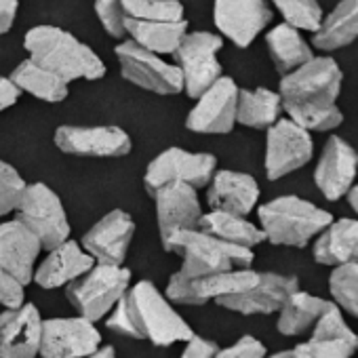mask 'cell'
<instances>
[{"instance_id": "1", "label": "cell", "mask_w": 358, "mask_h": 358, "mask_svg": "<svg viewBox=\"0 0 358 358\" xmlns=\"http://www.w3.org/2000/svg\"><path fill=\"white\" fill-rule=\"evenodd\" d=\"M341 70L331 57H312L280 80V101L289 118L308 131H331L343 114L335 106L341 91Z\"/></svg>"}, {"instance_id": "2", "label": "cell", "mask_w": 358, "mask_h": 358, "mask_svg": "<svg viewBox=\"0 0 358 358\" xmlns=\"http://www.w3.org/2000/svg\"><path fill=\"white\" fill-rule=\"evenodd\" d=\"M106 324L114 333L145 339L156 348L186 343L194 335L192 327L173 308V301H169L150 280L131 285L124 297L108 314Z\"/></svg>"}, {"instance_id": "3", "label": "cell", "mask_w": 358, "mask_h": 358, "mask_svg": "<svg viewBox=\"0 0 358 358\" xmlns=\"http://www.w3.org/2000/svg\"><path fill=\"white\" fill-rule=\"evenodd\" d=\"M24 47L30 53V59L55 72L68 85L78 78L97 80L106 76V66L93 49L62 28L36 26L28 30Z\"/></svg>"}, {"instance_id": "4", "label": "cell", "mask_w": 358, "mask_h": 358, "mask_svg": "<svg viewBox=\"0 0 358 358\" xmlns=\"http://www.w3.org/2000/svg\"><path fill=\"white\" fill-rule=\"evenodd\" d=\"M162 247L164 251L182 257V268L177 274L184 278H196L234 268H251L255 259L253 249L226 243L213 234L203 232L201 228L177 232Z\"/></svg>"}, {"instance_id": "5", "label": "cell", "mask_w": 358, "mask_h": 358, "mask_svg": "<svg viewBox=\"0 0 358 358\" xmlns=\"http://www.w3.org/2000/svg\"><path fill=\"white\" fill-rule=\"evenodd\" d=\"M257 215L266 241H270L272 245L297 249H303L333 222V215L329 211H322L316 205L297 196L274 199L262 205Z\"/></svg>"}, {"instance_id": "6", "label": "cell", "mask_w": 358, "mask_h": 358, "mask_svg": "<svg viewBox=\"0 0 358 358\" xmlns=\"http://www.w3.org/2000/svg\"><path fill=\"white\" fill-rule=\"evenodd\" d=\"M131 287V270L95 262L89 272L68 285L66 297L80 316L91 322L106 318Z\"/></svg>"}, {"instance_id": "7", "label": "cell", "mask_w": 358, "mask_h": 358, "mask_svg": "<svg viewBox=\"0 0 358 358\" xmlns=\"http://www.w3.org/2000/svg\"><path fill=\"white\" fill-rule=\"evenodd\" d=\"M17 220L26 224L41 241L43 249L51 251L70 238V222L59 196L45 184L26 186L17 205Z\"/></svg>"}, {"instance_id": "8", "label": "cell", "mask_w": 358, "mask_h": 358, "mask_svg": "<svg viewBox=\"0 0 358 358\" xmlns=\"http://www.w3.org/2000/svg\"><path fill=\"white\" fill-rule=\"evenodd\" d=\"M222 47V36H215L211 32H186V36L175 49L173 55L184 78V91L190 97L196 99L222 76L224 68L217 59V51Z\"/></svg>"}, {"instance_id": "9", "label": "cell", "mask_w": 358, "mask_h": 358, "mask_svg": "<svg viewBox=\"0 0 358 358\" xmlns=\"http://www.w3.org/2000/svg\"><path fill=\"white\" fill-rule=\"evenodd\" d=\"M259 280V272L251 268H234L224 272H213L196 278H184L177 272L169 278L166 285V299L182 306H203L209 301H215L220 297L241 293L249 287H253Z\"/></svg>"}, {"instance_id": "10", "label": "cell", "mask_w": 358, "mask_h": 358, "mask_svg": "<svg viewBox=\"0 0 358 358\" xmlns=\"http://www.w3.org/2000/svg\"><path fill=\"white\" fill-rule=\"evenodd\" d=\"M215 166L217 160L213 154H194L182 148H169L148 164L143 184L150 194L173 182H182L192 188H205L211 182Z\"/></svg>"}, {"instance_id": "11", "label": "cell", "mask_w": 358, "mask_h": 358, "mask_svg": "<svg viewBox=\"0 0 358 358\" xmlns=\"http://www.w3.org/2000/svg\"><path fill=\"white\" fill-rule=\"evenodd\" d=\"M116 57L122 68V76L158 95H175L184 91V78L177 66H171L160 59V55L145 51L133 41H124L116 47Z\"/></svg>"}, {"instance_id": "12", "label": "cell", "mask_w": 358, "mask_h": 358, "mask_svg": "<svg viewBox=\"0 0 358 358\" xmlns=\"http://www.w3.org/2000/svg\"><path fill=\"white\" fill-rule=\"evenodd\" d=\"M314 143L310 131L293 122L291 118H278L268 127L266 139V175L268 179H280L306 162H310Z\"/></svg>"}, {"instance_id": "13", "label": "cell", "mask_w": 358, "mask_h": 358, "mask_svg": "<svg viewBox=\"0 0 358 358\" xmlns=\"http://www.w3.org/2000/svg\"><path fill=\"white\" fill-rule=\"evenodd\" d=\"M101 345V333L85 316L43 318L41 352L43 358H87Z\"/></svg>"}, {"instance_id": "14", "label": "cell", "mask_w": 358, "mask_h": 358, "mask_svg": "<svg viewBox=\"0 0 358 358\" xmlns=\"http://www.w3.org/2000/svg\"><path fill=\"white\" fill-rule=\"evenodd\" d=\"M186 127L194 133H230L236 124L238 87L232 78L220 76L196 97Z\"/></svg>"}, {"instance_id": "15", "label": "cell", "mask_w": 358, "mask_h": 358, "mask_svg": "<svg viewBox=\"0 0 358 358\" xmlns=\"http://www.w3.org/2000/svg\"><path fill=\"white\" fill-rule=\"evenodd\" d=\"M156 203V217L162 245L177 232L199 228V220L203 215V207L196 194V188L173 182L164 184L150 194Z\"/></svg>"}, {"instance_id": "16", "label": "cell", "mask_w": 358, "mask_h": 358, "mask_svg": "<svg viewBox=\"0 0 358 358\" xmlns=\"http://www.w3.org/2000/svg\"><path fill=\"white\" fill-rule=\"evenodd\" d=\"M299 289V278L297 276H285V274H274V272H259V280L241 291L232 293L226 297L215 299L217 306L253 316V314H274L280 310L285 299Z\"/></svg>"}, {"instance_id": "17", "label": "cell", "mask_w": 358, "mask_h": 358, "mask_svg": "<svg viewBox=\"0 0 358 358\" xmlns=\"http://www.w3.org/2000/svg\"><path fill=\"white\" fill-rule=\"evenodd\" d=\"M213 20L224 36L236 47L247 49L272 22V11L266 0H215Z\"/></svg>"}, {"instance_id": "18", "label": "cell", "mask_w": 358, "mask_h": 358, "mask_svg": "<svg viewBox=\"0 0 358 358\" xmlns=\"http://www.w3.org/2000/svg\"><path fill=\"white\" fill-rule=\"evenodd\" d=\"M43 316L34 303L0 312V358H36L41 352Z\"/></svg>"}, {"instance_id": "19", "label": "cell", "mask_w": 358, "mask_h": 358, "mask_svg": "<svg viewBox=\"0 0 358 358\" xmlns=\"http://www.w3.org/2000/svg\"><path fill=\"white\" fill-rule=\"evenodd\" d=\"M55 143L74 156L116 158L131 152V137L118 127H59Z\"/></svg>"}, {"instance_id": "20", "label": "cell", "mask_w": 358, "mask_h": 358, "mask_svg": "<svg viewBox=\"0 0 358 358\" xmlns=\"http://www.w3.org/2000/svg\"><path fill=\"white\" fill-rule=\"evenodd\" d=\"M133 234L135 222L131 220V215L114 209L83 236V249L99 264L122 266Z\"/></svg>"}, {"instance_id": "21", "label": "cell", "mask_w": 358, "mask_h": 358, "mask_svg": "<svg viewBox=\"0 0 358 358\" xmlns=\"http://www.w3.org/2000/svg\"><path fill=\"white\" fill-rule=\"evenodd\" d=\"M358 171V154L341 137L324 143L322 156L314 171V182L327 201H339L348 194Z\"/></svg>"}, {"instance_id": "22", "label": "cell", "mask_w": 358, "mask_h": 358, "mask_svg": "<svg viewBox=\"0 0 358 358\" xmlns=\"http://www.w3.org/2000/svg\"><path fill=\"white\" fill-rule=\"evenodd\" d=\"M43 251L38 236L20 220L0 224V266L9 270L20 282L30 285L36 259Z\"/></svg>"}, {"instance_id": "23", "label": "cell", "mask_w": 358, "mask_h": 358, "mask_svg": "<svg viewBox=\"0 0 358 358\" xmlns=\"http://www.w3.org/2000/svg\"><path fill=\"white\" fill-rule=\"evenodd\" d=\"M95 259L74 241H64L49 251L45 262L34 270L32 282L43 289H59L68 287L85 272L93 268Z\"/></svg>"}, {"instance_id": "24", "label": "cell", "mask_w": 358, "mask_h": 358, "mask_svg": "<svg viewBox=\"0 0 358 358\" xmlns=\"http://www.w3.org/2000/svg\"><path fill=\"white\" fill-rule=\"evenodd\" d=\"M207 192L209 207L215 211H228L236 215H249L259 199V186L247 173L217 171L211 177Z\"/></svg>"}, {"instance_id": "25", "label": "cell", "mask_w": 358, "mask_h": 358, "mask_svg": "<svg viewBox=\"0 0 358 358\" xmlns=\"http://www.w3.org/2000/svg\"><path fill=\"white\" fill-rule=\"evenodd\" d=\"M314 259L320 266H341L358 262V222L339 220L331 222L314 245Z\"/></svg>"}, {"instance_id": "26", "label": "cell", "mask_w": 358, "mask_h": 358, "mask_svg": "<svg viewBox=\"0 0 358 358\" xmlns=\"http://www.w3.org/2000/svg\"><path fill=\"white\" fill-rule=\"evenodd\" d=\"M188 32V22H145L124 17V34L145 51L156 55H171Z\"/></svg>"}, {"instance_id": "27", "label": "cell", "mask_w": 358, "mask_h": 358, "mask_svg": "<svg viewBox=\"0 0 358 358\" xmlns=\"http://www.w3.org/2000/svg\"><path fill=\"white\" fill-rule=\"evenodd\" d=\"M358 38V0H341L333 13L314 32V47L320 51L341 49Z\"/></svg>"}, {"instance_id": "28", "label": "cell", "mask_w": 358, "mask_h": 358, "mask_svg": "<svg viewBox=\"0 0 358 358\" xmlns=\"http://www.w3.org/2000/svg\"><path fill=\"white\" fill-rule=\"evenodd\" d=\"M199 228L207 234H213V236L226 241V243L249 247V249H253L255 245L266 241V234L262 228L247 222L245 215H236V213H228V211L211 209V213H203L199 220Z\"/></svg>"}, {"instance_id": "29", "label": "cell", "mask_w": 358, "mask_h": 358, "mask_svg": "<svg viewBox=\"0 0 358 358\" xmlns=\"http://www.w3.org/2000/svg\"><path fill=\"white\" fill-rule=\"evenodd\" d=\"M20 91H26L43 101L57 103L68 97V83L55 72L43 68L34 59L22 62L9 76Z\"/></svg>"}, {"instance_id": "30", "label": "cell", "mask_w": 358, "mask_h": 358, "mask_svg": "<svg viewBox=\"0 0 358 358\" xmlns=\"http://www.w3.org/2000/svg\"><path fill=\"white\" fill-rule=\"evenodd\" d=\"M327 306H329V299L310 295L299 289L293 291L278 310L280 312L278 322H276L278 333L287 335V337L301 335L303 331L314 327V322L318 320V316L324 312Z\"/></svg>"}, {"instance_id": "31", "label": "cell", "mask_w": 358, "mask_h": 358, "mask_svg": "<svg viewBox=\"0 0 358 358\" xmlns=\"http://www.w3.org/2000/svg\"><path fill=\"white\" fill-rule=\"evenodd\" d=\"M282 101L280 95L270 89L238 91L236 122L251 129H268L280 118Z\"/></svg>"}, {"instance_id": "32", "label": "cell", "mask_w": 358, "mask_h": 358, "mask_svg": "<svg viewBox=\"0 0 358 358\" xmlns=\"http://www.w3.org/2000/svg\"><path fill=\"white\" fill-rule=\"evenodd\" d=\"M266 45H268L270 57L274 59L278 72L282 74L312 59V51L308 43L299 36V30L289 24H280L272 28L266 36Z\"/></svg>"}, {"instance_id": "33", "label": "cell", "mask_w": 358, "mask_h": 358, "mask_svg": "<svg viewBox=\"0 0 358 358\" xmlns=\"http://www.w3.org/2000/svg\"><path fill=\"white\" fill-rule=\"evenodd\" d=\"M329 291L341 310L358 318V262L335 266L329 276Z\"/></svg>"}, {"instance_id": "34", "label": "cell", "mask_w": 358, "mask_h": 358, "mask_svg": "<svg viewBox=\"0 0 358 358\" xmlns=\"http://www.w3.org/2000/svg\"><path fill=\"white\" fill-rule=\"evenodd\" d=\"M124 17L145 22H182L184 7L179 0H124Z\"/></svg>"}, {"instance_id": "35", "label": "cell", "mask_w": 358, "mask_h": 358, "mask_svg": "<svg viewBox=\"0 0 358 358\" xmlns=\"http://www.w3.org/2000/svg\"><path fill=\"white\" fill-rule=\"evenodd\" d=\"M310 339H314V341H345V343L358 348V335L348 327V322L341 314V308L333 301H329L324 312L314 322V331H312Z\"/></svg>"}, {"instance_id": "36", "label": "cell", "mask_w": 358, "mask_h": 358, "mask_svg": "<svg viewBox=\"0 0 358 358\" xmlns=\"http://www.w3.org/2000/svg\"><path fill=\"white\" fill-rule=\"evenodd\" d=\"M272 3L282 13L285 24L297 30L316 32L322 22V9L316 0H272Z\"/></svg>"}, {"instance_id": "37", "label": "cell", "mask_w": 358, "mask_h": 358, "mask_svg": "<svg viewBox=\"0 0 358 358\" xmlns=\"http://www.w3.org/2000/svg\"><path fill=\"white\" fill-rule=\"evenodd\" d=\"M26 186L22 175L9 162L0 160V217L17 209Z\"/></svg>"}, {"instance_id": "38", "label": "cell", "mask_w": 358, "mask_h": 358, "mask_svg": "<svg viewBox=\"0 0 358 358\" xmlns=\"http://www.w3.org/2000/svg\"><path fill=\"white\" fill-rule=\"evenodd\" d=\"M356 348L345 341H314L308 339L291 350V358H352Z\"/></svg>"}, {"instance_id": "39", "label": "cell", "mask_w": 358, "mask_h": 358, "mask_svg": "<svg viewBox=\"0 0 358 358\" xmlns=\"http://www.w3.org/2000/svg\"><path fill=\"white\" fill-rule=\"evenodd\" d=\"M124 0H95V13L99 17V24L103 30L114 36L122 38L124 34V13H122Z\"/></svg>"}, {"instance_id": "40", "label": "cell", "mask_w": 358, "mask_h": 358, "mask_svg": "<svg viewBox=\"0 0 358 358\" xmlns=\"http://www.w3.org/2000/svg\"><path fill=\"white\" fill-rule=\"evenodd\" d=\"M264 356H266V345L257 337L245 335L228 348H217L213 358H264Z\"/></svg>"}, {"instance_id": "41", "label": "cell", "mask_w": 358, "mask_h": 358, "mask_svg": "<svg viewBox=\"0 0 358 358\" xmlns=\"http://www.w3.org/2000/svg\"><path fill=\"white\" fill-rule=\"evenodd\" d=\"M26 285L20 282L9 270L0 266V306L3 308H20L26 303Z\"/></svg>"}, {"instance_id": "42", "label": "cell", "mask_w": 358, "mask_h": 358, "mask_svg": "<svg viewBox=\"0 0 358 358\" xmlns=\"http://www.w3.org/2000/svg\"><path fill=\"white\" fill-rule=\"evenodd\" d=\"M217 343L211 341V339H205L201 335H192L188 341H186V348L182 352V356L179 358H213L215 352H217Z\"/></svg>"}, {"instance_id": "43", "label": "cell", "mask_w": 358, "mask_h": 358, "mask_svg": "<svg viewBox=\"0 0 358 358\" xmlns=\"http://www.w3.org/2000/svg\"><path fill=\"white\" fill-rule=\"evenodd\" d=\"M20 0H0V34H7L17 17Z\"/></svg>"}, {"instance_id": "44", "label": "cell", "mask_w": 358, "mask_h": 358, "mask_svg": "<svg viewBox=\"0 0 358 358\" xmlns=\"http://www.w3.org/2000/svg\"><path fill=\"white\" fill-rule=\"evenodd\" d=\"M20 93L22 91L13 85L11 78H3V76H0V112L11 108V106H15L17 99H20Z\"/></svg>"}, {"instance_id": "45", "label": "cell", "mask_w": 358, "mask_h": 358, "mask_svg": "<svg viewBox=\"0 0 358 358\" xmlns=\"http://www.w3.org/2000/svg\"><path fill=\"white\" fill-rule=\"evenodd\" d=\"M87 358H116V350L112 345H99L93 354H89Z\"/></svg>"}, {"instance_id": "46", "label": "cell", "mask_w": 358, "mask_h": 358, "mask_svg": "<svg viewBox=\"0 0 358 358\" xmlns=\"http://www.w3.org/2000/svg\"><path fill=\"white\" fill-rule=\"evenodd\" d=\"M348 201H350L352 209L358 213V186H354V188H350V190H348Z\"/></svg>"}, {"instance_id": "47", "label": "cell", "mask_w": 358, "mask_h": 358, "mask_svg": "<svg viewBox=\"0 0 358 358\" xmlns=\"http://www.w3.org/2000/svg\"><path fill=\"white\" fill-rule=\"evenodd\" d=\"M264 358H291V350H282V352H276V354L264 356Z\"/></svg>"}, {"instance_id": "48", "label": "cell", "mask_w": 358, "mask_h": 358, "mask_svg": "<svg viewBox=\"0 0 358 358\" xmlns=\"http://www.w3.org/2000/svg\"><path fill=\"white\" fill-rule=\"evenodd\" d=\"M356 352H358V348H356Z\"/></svg>"}]
</instances>
